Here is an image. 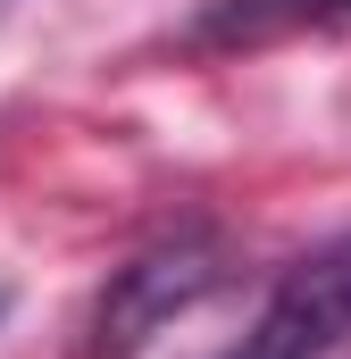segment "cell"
Listing matches in <instances>:
<instances>
[{"instance_id": "obj_5", "label": "cell", "mask_w": 351, "mask_h": 359, "mask_svg": "<svg viewBox=\"0 0 351 359\" xmlns=\"http://www.w3.org/2000/svg\"><path fill=\"white\" fill-rule=\"evenodd\" d=\"M0 309H8V292H0Z\"/></svg>"}, {"instance_id": "obj_1", "label": "cell", "mask_w": 351, "mask_h": 359, "mask_svg": "<svg viewBox=\"0 0 351 359\" xmlns=\"http://www.w3.org/2000/svg\"><path fill=\"white\" fill-rule=\"evenodd\" d=\"M226 276H234V243L218 226H176L159 243H143L92 301V359H134L151 334L192 318Z\"/></svg>"}, {"instance_id": "obj_3", "label": "cell", "mask_w": 351, "mask_h": 359, "mask_svg": "<svg viewBox=\"0 0 351 359\" xmlns=\"http://www.w3.org/2000/svg\"><path fill=\"white\" fill-rule=\"evenodd\" d=\"M310 25H335V0H209L192 42L201 50H251V42L310 34Z\"/></svg>"}, {"instance_id": "obj_4", "label": "cell", "mask_w": 351, "mask_h": 359, "mask_svg": "<svg viewBox=\"0 0 351 359\" xmlns=\"http://www.w3.org/2000/svg\"><path fill=\"white\" fill-rule=\"evenodd\" d=\"M335 17H351V0H335Z\"/></svg>"}, {"instance_id": "obj_2", "label": "cell", "mask_w": 351, "mask_h": 359, "mask_svg": "<svg viewBox=\"0 0 351 359\" xmlns=\"http://www.w3.org/2000/svg\"><path fill=\"white\" fill-rule=\"evenodd\" d=\"M343 343H351V234L276 276L267 309L251 318V334L226 359H326Z\"/></svg>"}]
</instances>
